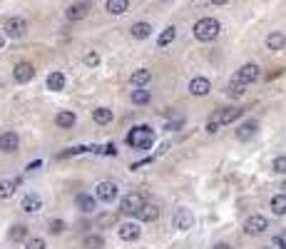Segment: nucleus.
Listing matches in <instances>:
<instances>
[{"label":"nucleus","mask_w":286,"mask_h":249,"mask_svg":"<svg viewBox=\"0 0 286 249\" xmlns=\"http://www.w3.org/2000/svg\"><path fill=\"white\" fill-rule=\"evenodd\" d=\"M125 142L132 147V150H149L152 142H154V130L149 125H137L132 127V132L125 137Z\"/></svg>","instance_id":"1"},{"label":"nucleus","mask_w":286,"mask_h":249,"mask_svg":"<svg viewBox=\"0 0 286 249\" xmlns=\"http://www.w3.org/2000/svg\"><path fill=\"white\" fill-rule=\"evenodd\" d=\"M192 30H194V38H197V40H202V43H212L216 35H219L221 25H219L216 18H202V20L194 23Z\"/></svg>","instance_id":"2"},{"label":"nucleus","mask_w":286,"mask_h":249,"mask_svg":"<svg viewBox=\"0 0 286 249\" xmlns=\"http://www.w3.org/2000/svg\"><path fill=\"white\" fill-rule=\"evenodd\" d=\"M144 204H147L144 194H140V192H130V194L122 197V202H120V212H122V214H137Z\"/></svg>","instance_id":"3"},{"label":"nucleus","mask_w":286,"mask_h":249,"mask_svg":"<svg viewBox=\"0 0 286 249\" xmlns=\"http://www.w3.org/2000/svg\"><path fill=\"white\" fill-rule=\"evenodd\" d=\"M259 77H261V70H259L256 62H244V65L236 70V75H234V80H239L241 85H251V82H256Z\"/></svg>","instance_id":"4"},{"label":"nucleus","mask_w":286,"mask_h":249,"mask_svg":"<svg viewBox=\"0 0 286 249\" xmlns=\"http://www.w3.org/2000/svg\"><path fill=\"white\" fill-rule=\"evenodd\" d=\"M117 194H120V189H117L115 182H110V180L97 182V187H95V199H100V202H105V204H112V202L117 199Z\"/></svg>","instance_id":"5"},{"label":"nucleus","mask_w":286,"mask_h":249,"mask_svg":"<svg viewBox=\"0 0 286 249\" xmlns=\"http://www.w3.org/2000/svg\"><path fill=\"white\" fill-rule=\"evenodd\" d=\"M172 224H174L179 232H189V229L194 227V214H192V209L179 207V209L172 214Z\"/></svg>","instance_id":"6"},{"label":"nucleus","mask_w":286,"mask_h":249,"mask_svg":"<svg viewBox=\"0 0 286 249\" xmlns=\"http://www.w3.org/2000/svg\"><path fill=\"white\" fill-rule=\"evenodd\" d=\"M266 229H269V219H266L264 214H251V217L244 222V232L251 234V237H259V234H264Z\"/></svg>","instance_id":"7"},{"label":"nucleus","mask_w":286,"mask_h":249,"mask_svg":"<svg viewBox=\"0 0 286 249\" xmlns=\"http://www.w3.org/2000/svg\"><path fill=\"white\" fill-rule=\"evenodd\" d=\"M18 150H20V135L13 132V130L0 132V152L3 155H15Z\"/></svg>","instance_id":"8"},{"label":"nucleus","mask_w":286,"mask_h":249,"mask_svg":"<svg viewBox=\"0 0 286 249\" xmlns=\"http://www.w3.org/2000/svg\"><path fill=\"white\" fill-rule=\"evenodd\" d=\"M25 33H28V23L23 18H8L5 20V38L20 40V38H25Z\"/></svg>","instance_id":"9"},{"label":"nucleus","mask_w":286,"mask_h":249,"mask_svg":"<svg viewBox=\"0 0 286 249\" xmlns=\"http://www.w3.org/2000/svg\"><path fill=\"white\" fill-rule=\"evenodd\" d=\"M33 77H35V67H33V62L20 60L15 67H13V80H15V82L25 85V82H30Z\"/></svg>","instance_id":"10"},{"label":"nucleus","mask_w":286,"mask_h":249,"mask_svg":"<svg viewBox=\"0 0 286 249\" xmlns=\"http://www.w3.org/2000/svg\"><path fill=\"white\" fill-rule=\"evenodd\" d=\"M241 115H244V110H241V107H221V110L216 112L212 120H214V122L219 125V127H224V125L236 122V120H239Z\"/></svg>","instance_id":"11"},{"label":"nucleus","mask_w":286,"mask_h":249,"mask_svg":"<svg viewBox=\"0 0 286 249\" xmlns=\"http://www.w3.org/2000/svg\"><path fill=\"white\" fill-rule=\"evenodd\" d=\"M20 209H23L25 214H35V212H40V209H43V197L35 194V192H28V194L20 199Z\"/></svg>","instance_id":"12"},{"label":"nucleus","mask_w":286,"mask_h":249,"mask_svg":"<svg viewBox=\"0 0 286 249\" xmlns=\"http://www.w3.org/2000/svg\"><path fill=\"white\" fill-rule=\"evenodd\" d=\"M117 234H120V239H122V242H135V239H140L142 229H140V224H137V222H125V224H120V227H117Z\"/></svg>","instance_id":"13"},{"label":"nucleus","mask_w":286,"mask_h":249,"mask_svg":"<svg viewBox=\"0 0 286 249\" xmlns=\"http://www.w3.org/2000/svg\"><path fill=\"white\" fill-rule=\"evenodd\" d=\"M187 90H189V95H194V97H204V95H209L212 82H209L207 77H192Z\"/></svg>","instance_id":"14"},{"label":"nucleus","mask_w":286,"mask_h":249,"mask_svg":"<svg viewBox=\"0 0 286 249\" xmlns=\"http://www.w3.org/2000/svg\"><path fill=\"white\" fill-rule=\"evenodd\" d=\"M87 13H90V0H77V3H72L70 8L65 10V18L75 23V20H82Z\"/></svg>","instance_id":"15"},{"label":"nucleus","mask_w":286,"mask_h":249,"mask_svg":"<svg viewBox=\"0 0 286 249\" xmlns=\"http://www.w3.org/2000/svg\"><path fill=\"white\" fill-rule=\"evenodd\" d=\"M256 132H259V122H256V120H246V122L239 125V130H236V140L246 142V140H251Z\"/></svg>","instance_id":"16"},{"label":"nucleus","mask_w":286,"mask_h":249,"mask_svg":"<svg viewBox=\"0 0 286 249\" xmlns=\"http://www.w3.org/2000/svg\"><path fill=\"white\" fill-rule=\"evenodd\" d=\"M77 122V115L72 112V110H60L58 115H55V125L60 127V130H72Z\"/></svg>","instance_id":"17"},{"label":"nucleus","mask_w":286,"mask_h":249,"mask_svg":"<svg viewBox=\"0 0 286 249\" xmlns=\"http://www.w3.org/2000/svg\"><path fill=\"white\" fill-rule=\"evenodd\" d=\"M149 80H152V70H147V67H137V70L130 75V85H132V87H144Z\"/></svg>","instance_id":"18"},{"label":"nucleus","mask_w":286,"mask_h":249,"mask_svg":"<svg viewBox=\"0 0 286 249\" xmlns=\"http://www.w3.org/2000/svg\"><path fill=\"white\" fill-rule=\"evenodd\" d=\"M77 209L80 212H85V214H90V212H95L97 209V199L92 197V194H77Z\"/></svg>","instance_id":"19"},{"label":"nucleus","mask_w":286,"mask_h":249,"mask_svg":"<svg viewBox=\"0 0 286 249\" xmlns=\"http://www.w3.org/2000/svg\"><path fill=\"white\" fill-rule=\"evenodd\" d=\"M30 234H28V227L25 224H13L10 229H8V239L13 242V244H20V242H25Z\"/></svg>","instance_id":"20"},{"label":"nucleus","mask_w":286,"mask_h":249,"mask_svg":"<svg viewBox=\"0 0 286 249\" xmlns=\"http://www.w3.org/2000/svg\"><path fill=\"white\" fill-rule=\"evenodd\" d=\"M135 217H137L140 222H157V219H159V207H157V204H144Z\"/></svg>","instance_id":"21"},{"label":"nucleus","mask_w":286,"mask_h":249,"mask_svg":"<svg viewBox=\"0 0 286 249\" xmlns=\"http://www.w3.org/2000/svg\"><path fill=\"white\" fill-rule=\"evenodd\" d=\"M65 75L60 72V70H55V72H50L48 75V90H53V92H60V90H65Z\"/></svg>","instance_id":"22"},{"label":"nucleus","mask_w":286,"mask_h":249,"mask_svg":"<svg viewBox=\"0 0 286 249\" xmlns=\"http://www.w3.org/2000/svg\"><path fill=\"white\" fill-rule=\"evenodd\" d=\"M112 117H115V112H112L110 107H95V110H92V120H95V125H110L112 122Z\"/></svg>","instance_id":"23"},{"label":"nucleus","mask_w":286,"mask_h":249,"mask_svg":"<svg viewBox=\"0 0 286 249\" xmlns=\"http://www.w3.org/2000/svg\"><path fill=\"white\" fill-rule=\"evenodd\" d=\"M130 35H132L135 40H147V38L152 35V25H149V23H135V25L130 28Z\"/></svg>","instance_id":"24"},{"label":"nucleus","mask_w":286,"mask_h":249,"mask_svg":"<svg viewBox=\"0 0 286 249\" xmlns=\"http://www.w3.org/2000/svg\"><path fill=\"white\" fill-rule=\"evenodd\" d=\"M264 43H266V48H269V50H284L286 35H284V33H269Z\"/></svg>","instance_id":"25"},{"label":"nucleus","mask_w":286,"mask_h":249,"mask_svg":"<svg viewBox=\"0 0 286 249\" xmlns=\"http://www.w3.org/2000/svg\"><path fill=\"white\" fill-rule=\"evenodd\" d=\"M105 8H107L110 15H122V13L130 10V0H107Z\"/></svg>","instance_id":"26"},{"label":"nucleus","mask_w":286,"mask_h":249,"mask_svg":"<svg viewBox=\"0 0 286 249\" xmlns=\"http://www.w3.org/2000/svg\"><path fill=\"white\" fill-rule=\"evenodd\" d=\"M174 38H177V28H174V25H169V28H164V30L159 33L157 45H159V48H167V45H172V43H174Z\"/></svg>","instance_id":"27"},{"label":"nucleus","mask_w":286,"mask_h":249,"mask_svg":"<svg viewBox=\"0 0 286 249\" xmlns=\"http://www.w3.org/2000/svg\"><path fill=\"white\" fill-rule=\"evenodd\" d=\"M20 180H0V199H10L18 189Z\"/></svg>","instance_id":"28"},{"label":"nucleus","mask_w":286,"mask_h":249,"mask_svg":"<svg viewBox=\"0 0 286 249\" xmlns=\"http://www.w3.org/2000/svg\"><path fill=\"white\" fill-rule=\"evenodd\" d=\"M271 212H274L276 217H284L286 214V192L284 194H274V197H271Z\"/></svg>","instance_id":"29"},{"label":"nucleus","mask_w":286,"mask_h":249,"mask_svg":"<svg viewBox=\"0 0 286 249\" xmlns=\"http://www.w3.org/2000/svg\"><path fill=\"white\" fill-rule=\"evenodd\" d=\"M130 97H132V105H147V102L152 100V92L144 90V87H135Z\"/></svg>","instance_id":"30"},{"label":"nucleus","mask_w":286,"mask_h":249,"mask_svg":"<svg viewBox=\"0 0 286 249\" xmlns=\"http://www.w3.org/2000/svg\"><path fill=\"white\" fill-rule=\"evenodd\" d=\"M105 247V239L100 234H85L82 237V249H102Z\"/></svg>","instance_id":"31"},{"label":"nucleus","mask_w":286,"mask_h":249,"mask_svg":"<svg viewBox=\"0 0 286 249\" xmlns=\"http://www.w3.org/2000/svg\"><path fill=\"white\" fill-rule=\"evenodd\" d=\"M244 92H246V85H241L239 80H234V77H231V80H229V85H226V95H229V97H241Z\"/></svg>","instance_id":"32"},{"label":"nucleus","mask_w":286,"mask_h":249,"mask_svg":"<svg viewBox=\"0 0 286 249\" xmlns=\"http://www.w3.org/2000/svg\"><path fill=\"white\" fill-rule=\"evenodd\" d=\"M23 244H25V249H48V244H45L43 237H28Z\"/></svg>","instance_id":"33"},{"label":"nucleus","mask_w":286,"mask_h":249,"mask_svg":"<svg viewBox=\"0 0 286 249\" xmlns=\"http://www.w3.org/2000/svg\"><path fill=\"white\" fill-rule=\"evenodd\" d=\"M271 172H276V175H286V155H279V157L271 162Z\"/></svg>","instance_id":"34"},{"label":"nucleus","mask_w":286,"mask_h":249,"mask_svg":"<svg viewBox=\"0 0 286 249\" xmlns=\"http://www.w3.org/2000/svg\"><path fill=\"white\" fill-rule=\"evenodd\" d=\"M68 229V224L63 219H50V234H63Z\"/></svg>","instance_id":"35"},{"label":"nucleus","mask_w":286,"mask_h":249,"mask_svg":"<svg viewBox=\"0 0 286 249\" xmlns=\"http://www.w3.org/2000/svg\"><path fill=\"white\" fill-rule=\"evenodd\" d=\"M82 62H85L87 67H97V65H100V55H97L95 50H90V53H85V58H82Z\"/></svg>","instance_id":"36"},{"label":"nucleus","mask_w":286,"mask_h":249,"mask_svg":"<svg viewBox=\"0 0 286 249\" xmlns=\"http://www.w3.org/2000/svg\"><path fill=\"white\" fill-rule=\"evenodd\" d=\"M87 147H70V150H65V152H60L58 155V160H65V157H72V155H80V152H85Z\"/></svg>","instance_id":"37"},{"label":"nucleus","mask_w":286,"mask_h":249,"mask_svg":"<svg viewBox=\"0 0 286 249\" xmlns=\"http://www.w3.org/2000/svg\"><path fill=\"white\" fill-rule=\"evenodd\" d=\"M100 152H102V155H110V157H115V155H117V147H115V142H107L105 147H100Z\"/></svg>","instance_id":"38"},{"label":"nucleus","mask_w":286,"mask_h":249,"mask_svg":"<svg viewBox=\"0 0 286 249\" xmlns=\"http://www.w3.org/2000/svg\"><path fill=\"white\" fill-rule=\"evenodd\" d=\"M207 132H209V135H216V132H219V125H216L214 120H209V122H207Z\"/></svg>","instance_id":"39"},{"label":"nucleus","mask_w":286,"mask_h":249,"mask_svg":"<svg viewBox=\"0 0 286 249\" xmlns=\"http://www.w3.org/2000/svg\"><path fill=\"white\" fill-rule=\"evenodd\" d=\"M274 244H276L279 249H286V239H281V237H276V239H274Z\"/></svg>","instance_id":"40"},{"label":"nucleus","mask_w":286,"mask_h":249,"mask_svg":"<svg viewBox=\"0 0 286 249\" xmlns=\"http://www.w3.org/2000/svg\"><path fill=\"white\" fill-rule=\"evenodd\" d=\"M212 249H231V247H229L226 242H219V244H214V247H212Z\"/></svg>","instance_id":"41"},{"label":"nucleus","mask_w":286,"mask_h":249,"mask_svg":"<svg viewBox=\"0 0 286 249\" xmlns=\"http://www.w3.org/2000/svg\"><path fill=\"white\" fill-rule=\"evenodd\" d=\"M209 3H212V5H226L229 0H209Z\"/></svg>","instance_id":"42"},{"label":"nucleus","mask_w":286,"mask_h":249,"mask_svg":"<svg viewBox=\"0 0 286 249\" xmlns=\"http://www.w3.org/2000/svg\"><path fill=\"white\" fill-rule=\"evenodd\" d=\"M3 45H5V38H3V35H0V48H3Z\"/></svg>","instance_id":"43"},{"label":"nucleus","mask_w":286,"mask_h":249,"mask_svg":"<svg viewBox=\"0 0 286 249\" xmlns=\"http://www.w3.org/2000/svg\"><path fill=\"white\" fill-rule=\"evenodd\" d=\"M284 189H286V182H284Z\"/></svg>","instance_id":"44"}]
</instances>
